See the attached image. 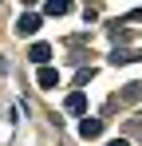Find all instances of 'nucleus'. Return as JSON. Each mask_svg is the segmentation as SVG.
Listing matches in <instances>:
<instances>
[{
	"mask_svg": "<svg viewBox=\"0 0 142 146\" xmlns=\"http://www.w3.org/2000/svg\"><path fill=\"white\" fill-rule=\"evenodd\" d=\"M40 24H44V16H36V12H24L20 20H16V32H20V36H32Z\"/></svg>",
	"mask_w": 142,
	"mask_h": 146,
	"instance_id": "nucleus-1",
	"label": "nucleus"
},
{
	"mask_svg": "<svg viewBox=\"0 0 142 146\" xmlns=\"http://www.w3.org/2000/svg\"><path fill=\"white\" fill-rule=\"evenodd\" d=\"M79 134H83V138H99V134H103V119H83L79 122Z\"/></svg>",
	"mask_w": 142,
	"mask_h": 146,
	"instance_id": "nucleus-2",
	"label": "nucleus"
},
{
	"mask_svg": "<svg viewBox=\"0 0 142 146\" xmlns=\"http://www.w3.org/2000/svg\"><path fill=\"white\" fill-rule=\"evenodd\" d=\"M28 55H32L36 63H44V67H47V59H51V44H32V48H28Z\"/></svg>",
	"mask_w": 142,
	"mask_h": 146,
	"instance_id": "nucleus-3",
	"label": "nucleus"
},
{
	"mask_svg": "<svg viewBox=\"0 0 142 146\" xmlns=\"http://www.w3.org/2000/svg\"><path fill=\"white\" fill-rule=\"evenodd\" d=\"M134 59H142V48H134V51H111V63H134Z\"/></svg>",
	"mask_w": 142,
	"mask_h": 146,
	"instance_id": "nucleus-4",
	"label": "nucleus"
},
{
	"mask_svg": "<svg viewBox=\"0 0 142 146\" xmlns=\"http://www.w3.org/2000/svg\"><path fill=\"white\" fill-rule=\"evenodd\" d=\"M83 111H87V99L79 95V91H75V95H67V115H83Z\"/></svg>",
	"mask_w": 142,
	"mask_h": 146,
	"instance_id": "nucleus-5",
	"label": "nucleus"
},
{
	"mask_svg": "<svg viewBox=\"0 0 142 146\" xmlns=\"http://www.w3.org/2000/svg\"><path fill=\"white\" fill-rule=\"evenodd\" d=\"M44 12H47V16H63V12H67V0H47Z\"/></svg>",
	"mask_w": 142,
	"mask_h": 146,
	"instance_id": "nucleus-6",
	"label": "nucleus"
},
{
	"mask_svg": "<svg viewBox=\"0 0 142 146\" xmlns=\"http://www.w3.org/2000/svg\"><path fill=\"white\" fill-rule=\"evenodd\" d=\"M55 83H59V75L51 67H40V87H55Z\"/></svg>",
	"mask_w": 142,
	"mask_h": 146,
	"instance_id": "nucleus-7",
	"label": "nucleus"
},
{
	"mask_svg": "<svg viewBox=\"0 0 142 146\" xmlns=\"http://www.w3.org/2000/svg\"><path fill=\"white\" fill-rule=\"evenodd\" d=\"M126 20H142V8H134V12H130V16H126Z\"/></svg>",
	"mask_w": 142,
	"mask_h": 146,
	"instance_id": "nucleus-8",
	"label": "nucleus"
},
{
	"mask_svg": "<svg viewBox=\"0 0 142 146\" xmlns=\"http://www.w3.org/2000/svg\"><path fill=\"white\" fill-rule=\"evenodd\" d=\"M111 146H130V142H122V138H118V142H111Z\"/></svg>",
	"mask_w": 142,
	"mask_h": 146,
	"instance_id": "nucleus-9",
	"label": "nucleus"
}]
</instances>
